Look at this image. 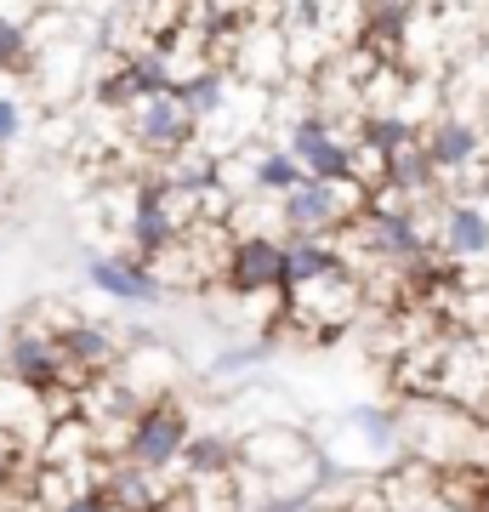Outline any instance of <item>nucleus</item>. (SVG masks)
<instances>
[{"instance_id":"obj_10","label":"nucleus","mask_w":489,"mask_h":512,"mask_svg":"<svg viewBox=\"0 0 489 512\" xmlns=\"http://www.w3.org/2000/svg\"><path fill=\"white\" fill-rule=\"evenodd\" d=\"M347 274V256L342 245H330V239H308V234H290L285 239V291H308V285H319V279H336Z\"/></svg>"},{"instance_id":"obj_6","label":"nucleus","mask_w":489,"mask_h":512,"mask_svg":"<svg viewBox=\"0 0 489 512\" xmlns=\"http://www.w3.org/2000/svg\"><path fill=\"white\" fill-rule=\"evenodd\" d=\"M421 148H427L438 177H461L484 154V131L472 126V120H461V114H438L433 126L421 131Z\"/></svg>"},{"instance_id":"obj_7","label":"nucleus","mask_w":489,"mask_h":512,"mask_svg":"<svg viewBox=\"0 0 489 512\" xmlns=\"http://www.w3.org/2000/svg\"><path fill=\"white\" fill-rule=\"evenodd\" d=\"M6 370H12V382L29 387V393H52V387H63V348H57V336H46V330H18L12 336V348H6Z\"/></svg>"},{"instance_id":"obj_16","label":"nucleus","mask_w":489,"mask_h":512,"mask_svg":"<svg viewBox=\"0 0 489 512\" xmlns=\"http://www.w3.org/2000/svg\"><path fill=\"white\" fill-rule=\"evenodd\" d=\"M234 467H239V450L222 433H194L188 439V456H182L188 478H217V473H234Z\"/></svg>"},{"instance_id":"obj_13","label":"nucleus","mask_w":489,"mask_h":512,"mask_svg":"<svg viewBox=\"0 0 489 512\" xmlns=\"http://www.w3.org/2000/svg\"><path fill=\"white\" fill-rule=\"evenodd\" d=\"M438 188V171H433V160H427V148H404V154H393L387 160V183L376 188V194H399L404 205L410 200H421V194H433Z\"/></svg>"},{"instance_id":"obj_8","label":"nucleus","mask_w":489,"mask_h":512,"mask_svg":"<svg viewBox=\"0 0 489 512\" xmlns=\"http://www.w3.org/2000/svg\"><path fill=\"white\" fill-rule=\"evenodd\" d=\"M438 251L450 262H478L489 256V205L484 200H450L438 217Z\"/></svg>"},{"instance_id":"obj_14","label":"nucleus","mask_w":489,"mask_h":512,"mask_svg":"<svg viewBox=\"0 0 489 512\" xmlns=\"http://www.w3.org/2000/svg\"><path fill=\"white\" fill-rule=\"evenodd\" d=\"M359 143L376 148V154H404V148L421 143V126L410 120L404 109H387V114H359Z\"/></svg>"},{"instance_id":"obj_9","label":"nucleus","mask_w":489,"mask_h":512,"mask_svg":"<svg viewBox=\"0 0 489 512\" xmlns=\"http://www.w3.org/2000/svg\"><path fill=\"white\" fill-rule=\"evenodd\" d=\"M239 461L256 467V473H268V490H273V484L285 478V467H308V461H319V450H313L302 433H290V427H262V433L245 439Z\"/></svg>"},{"instance_id":"obj_4","label":"nucleus","mask_w":489,"mask_h":512,"mask_svg":"<svg viewBox=\"0 0 489 512\" xmlns=\"http://www.w3.org/2000/svg\"><path fill=\"white\" fill-rule=\"evenodd\" d=\"M126 126H131V143L148 148V154H165V160L188 154V148H194V137H200V120L182 109L177 92L143 97L137 109H126Z\"/></svg>"},{"instance_id":"obj_15","label":"nucleus","mask_w":489,"mask_h":512,"mask_svg":"<svg viewBox=\"0 0 489 512\" xmlns=\"http://www.w3.org/2000/svg\"><path fill=\"white\" fill-rule=\"evenodd\" d=\"M251 183L262 188V194H296V188L308 183V171H302V160L290 154V148H268V154H256V165H251Z\"/></svg>"},{"instance_id":"obj_17","label":"nucleus","mask_w":489,"mask_h":512,"mask_svg":"<svg viewBox=\"0 0 489 512\" xmlns=\"http://www.w3.org/2000/svg\"><path fill=\"white\" fill-rule=\"evenodd\" d=\"M268 359H273V336H256V342H239V348H217L211 365H205V376L211 382H228V376H245V370L268 365Z\"/></svg>"},{"instance_id":"obj_5","label":"nucleus","mask_w":489,"mask_h":512,"mask_svg":"<svg viewBox=\"0 0 489 512\" xmlns=\"http://www.w3.org/2000/svg\"><path fill=\"white\" fill-rule=\"evenodd\" d=\"M222 279H228L234 296L285 291V239H268V234L234 239V251H228V262H222Z\"/></svg>"},{"instance_id":"obj_12","label":"nucleus","mask_w":489,"mask_h":512,"mask_svg":"<svg viewBox=\"0 0 489 512\" xmlns=\"http://www.w3.org/2000/svg\"><path fill=\"white\" fill-rule=\"evenodd\" d=\"M177 97H182V109L205 126V120H217L222 103L234 97V69H222V63H200L194 74H182Z\"/></svg>"},{"instance_id":"obj_11","label":"nucleus","mask_w":489,"mask_h":512,"mask_svg":"<svg viewBox=\"0 0 489 512\" xmlns=\"http://www.w3.org/2000/svg\"><path fill=\"white\" fill-rule=\"evenodd\" d=\"M57 348H63V370L69 376H109L120 359H126V348H114V336L103 325H69L63 336H57Z\"/></svg>"},{"instance_id":"obj_1","label":"nucleus","mask_w":489,"mask_h":512,"mask_svg":"<svg viewBox=\"0 0 489 512\" xmlns=\"http://www.w3.org/2000/svg\"><path fill=\"white\" fill-rule=\"evenodd\" d=\"M188 439H194V421H188V410H182V399H148L137 416H131L126 439H120V461L126 467H143V473H171V467H182V456H188Z\"/></svg>"},{"instance_id":"obj_2","label":"nucleus","mask_w":489,"mask_h":512,"mask_svg":"<svg viewBox=\"0 0 489 512\" xmlns=\"http://www.w3.org/2000/svg\"><path fill=\"white\" fill-rule=\"evenodd\" d=\"M364 205H370V188L364 183H302L296 194L279 200V217H285L290 234H308V239H330L353 228L364 217Z\"/></svg>"},{"instance_id":"obj_3","label":"nucleus","mask_w":489,"mask_h":512,"mask_svg":"<svg viewBox=\"0 0 489 512\" xmlns=\"http://www.w3.org/2000/svg\"><path fill=\"white\" fill-rule=\"evenodd\" d=\"M86 285L97 296H109L120 308H160L165 302V279L137 262L131 251H91L86 256Z\"/></svg>"},{"instance_id":"obj_18","label":"nucleus","mask_w":489,"mask_h":512,"mask_svg":"<svg viewBox=\"0 0 489 512\" xmlns=\"http://www.w3.org/2000/svg\"><path fill=\"white\" fill-rule=\"evenodd\" d=\"M330 137H336V120H330L325 109H302L296 114V120H290V154H296V160H308L313 148L319 143H330Z\"/></svg>"},{"instance_id":"obj_20","label":"nucleus","mask_w":489,"mask_h":512,"mask_svg":"<svg viewBox=\"0 0 489 512\" xmlns=\"http://www.w3.org/2000/svg\"><path fill=\"white\" fill-rule=\"evenodd\" d=\"M18 137H23V103H18V97L0 92V148L18 143Z\"/></svg>"},{"instance_id":"obj_19","label":"nucleus","mask_w":489,"mask_h":512,"mask_svg":"<svg viewBox=\"0 0 489 512\" xmlns=\"http://www.w3.org/2000/svg\"><path fill=\"white\" fill-rule=\"evenodd\" d=\"M29 63V23L18 12H0V69H23Z\"/></svg>"}]
</instances>
